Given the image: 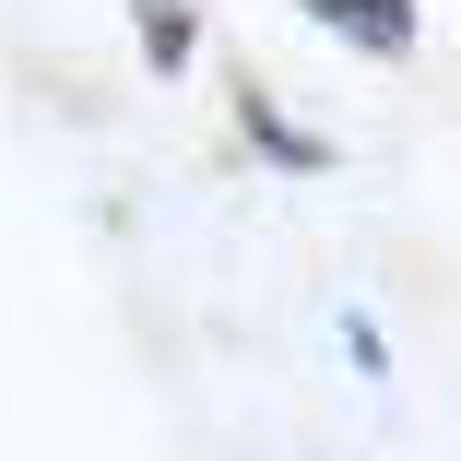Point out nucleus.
<instances>
[{
  "mask_svg": "<svg viewBox=\"0 0 461 461\" xmlns=\"http://www.w3.org/2000/svg\"><path fill=\"white\" fill-rule=\"evenodd\" d=\"M225 107H237V142H249L272 177H331V166H343V154H331V131H308V119L272 95L260 71H237V83H225Z\"/></svg>",
  "mask_w": 461,
  "mask_h": 461,
  "instance_id": "obj_1",
  "label": "nucleus"
},
{
  "mask_svg": "<svg viewBox=\"0 0 461 461\" xmlns=\"http://www.w3.org/2000/svg\"><path fill=\"white\" fill-rule=\"evenodd\" d=\"M296 13L331 36V48H355V59H414V36H426V0H296Z\"/></svg>",
  "mask_w": 461,
  "mask_h": 461,
  "instance_id": "obj_2",
  "label": "nucleus"
},
{
  "mask_svg": "<svg viewBox=\"0 0 461 461\" xmlns=\"http://www.w3.org/2000/svg\"><path fill=\"white\" fill-rule=\"evenodd\" d=\"M131 48H142L154 83H177L202 59V0H131Z\"/></svg>",
  "mask_w": 461,
  "mask_h": 461,
  "instance_id": "obj_3",
  "label": "nucleus"
},
{
  "mask_svg": "<svg viewBox=\"0 0 461 461\" xmlns=\"http://www.w3.org/2000/svg\"><path fill=\"white\" fill-rule=\"evenodd\" d=\"M343 355H355V379H391V331L366 308H343Z\"/></svg>",
  "mask_w": 461,
  "mask_h": 461,
  "instance_id": "obj_4",
  "label": "nucleus"
}]
</instances>
